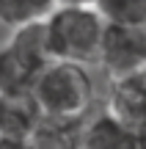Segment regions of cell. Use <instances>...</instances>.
<instances>
[{"mask_svg":"<svg viewBox=\"0 0 146 149\" xmlns=\"http://www.w3.org/2000/svg\"><path fill=\"white\" fill-rule=\"evenodd\" d=\"M135 149H146V127L138 130V141H135Z\"/></svg>","mask_w":146,"mask_h":149,"instance_id":"obj_14","label":"cell"},{"mask_svg":"<svg viewBox=\"0 0 146 149\" xmlns=\"http://www.w3.org/2000/svg\"><path fill=\"white\" fill-rule=\"evenodd\" d=\"M0 149H30V144L19 141V138H3L0 135Z\"/></svg>","mask_w":146,"mask_h":149,"instance_id":"obj_12","label":"cell"},{"mask_svg":"<svg viewBox=\"0 0 146 149\" xmlns=\"http://www.w3.org/2000/svg\"><path fill=\"white\" fill-rule=\"evenodd\" d=\"M97 64L108 72L110 80L143 69L146 66V28H127V25H108L105 22Z\"/></svg>","mask_w":146,"mask_h":149,"instance_id":"obj_3","label":"cell"},{"mask_svg":"<svg viewBox=\"0 0 146 149\" xmlns=\"http://www.w3.org/2000/svg\"><path fill=\"white\" fill-rule=\"evenodd\" d=\"M39 119H42V108L36 105L33 94L0 97V135L3 138L28 141Z\"/></svg>","mask_w":146,"mask_h":149,"instance_id":"obj_7","label":"cell"},{"mask_svg":"<svg viewBox=\"0 0 146 149\" xmlns=\"http://www.w3.org/2000/svg\"><path fill=\"white\" fill-rule=\"evenodd\" d=\"M6 42L14 44L17 50H22L25 55H30L39 64L50 61V44H47V25H44V19L22 22V25L11 28V36Z\"/></svg>","mask_w":146,"mask_h":149,"instance_id":"obj_9","label":"cell"},{"mask_svg":"<svg viewBox=\"0 0 146 149\" xmlns=\"http://www.w3.org/2000/svg\"><path fill=\"white\" fill-rule=\"evenodd\" d=\"M44 116L86 119L94 108V77L86 64L50 58L30 88Z\"/></svg>","mask_w":146,"mask_h":149,"instance_id":"obj_1","label":"cell"},{"mask_svg":"<svg viewBox=\"0 0 146 149\" xmlns=\"http://www.w3.org/2000/svg\"><path fill=\"white\" fill-rule=\"evenodd\" d=\"M108 25H127V28H146V0H94Z\"/></svg>","mask_w":146,"mask_h":149,"instance_id":"obj_10","label":"cell"},{"mask_svg":"<svg viewBox=\"0 0 146 149\" xmlns=\"http://www.w3.org/2000/svg\"><path fill=\"white\" fill-rule=\"evenodd\" d=\"M47 44L50 58L94 64L99 58V44L105 33V19L94 6H55L47 17Z\"/></svg>","mask_w":146,"mask_h":149,"instance_id":"obj_2","label":"cell"},{"mask_svg":"<svg viewBox=\"0 0 146 149\" xmlns=\"http://www.w3.org/2000/svg\"><path fill=\"white\" fill-rule=\"evenodd\" d=\"M83 122L86 119H58L42 113L33 133L28 135V144L30 149H80Z\"/></svg>","mask_w":146,"mask_h":149,"instance_id":"obj_8","label":"cell"},{"mask_svg":"<svg viewBox=\"0 0 146 149\" xmlns=\"http://www.w3.org/2000/svg\"><path fill=\"white\" fill-rule=\"evenodd\" d=\"M105 111L113 113L119 122H124L135 133L146 127V66L132 74L110 80Z\"/></svg>","mask_w":146,"mask_h":149,"instance_id":"obj_4","label":"cell"},{"mask_svg":"<svg viewBox=\"0 0 146 149\" xmlns=\"http://www.w3.org/2000/svg\"><path fill=\"white\" fill-rule=\"evenodd\" d=\"M55 6V0H0V22L6 28H17L22 22L44 19Z\"/></svg>","mask_w":146,"mask_h":149,"instance_id":"obj_11","label":"cell"},{"mask_svg":"<svg viewBox=\"0 0 146 149\" xmlns=\"http://www.w3.org/2000/svg\"><path fill=\"white\" fill-rule=\"evenodd\" d=\"M135 130L119 122L108 111L97 116H86L80 130V149H135Z\"/></svg>","mask_w":146,"mask_h":149,"instance_id":"obj_5","label":"cell"},{"mask_svg":"<svg viewBox=\"0 0 146 149\" xmlns=\"http://www.w3.org/2000/svg\"><path fill=\"white\" fill-rule=\"evenodd\" d=\"M42 69H44V64L33 61L30 55L17 50L14 44L3 42L0 44V97L30 94Z\"/></svg>","mask_w":146,"mask_h":149,"instance_id":"obj_6","label":"cell"},{"mask_svg":"<svg viewBox=\"0 0 146 149\" xmlns=\"http://www.w3.org/2000/svg\"><path fill=\"white\" fill-rule=\"evenodd\" d=\"M61 6H94V0H55Z\"/></svg>","mask_w":146,"mask_h":149,"instance_id":"obj_13","label":"cell"}]
</instances>
